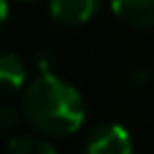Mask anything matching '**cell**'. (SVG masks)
<instances>
[{
  "label": "cell",
  "mask_w": 154,
  "mask_h": 154,
  "mask_svg": "<svg viewBox=\"0 0 154 154\" xmlns=\"http://www.w3.org/2000/svg\"><path fill=\"white\" fill-rule=\"evenodd\" d=\"M111 7L130 26H154V0H111Z\"/></svg>",
  "instance_id": "cell-4"
},
{
  "label": "cell",
  "mask_w": 154,
  "mask_h": 154,
  "mask_svg": "<svg viewBox=\"0 0 154 154\" xmlns=\"http://www.w3.org/2000/svg\"><path fill=\"white\" fill-rule=\"evenodd\" d=\"M82 154H132L130 132L118 123H106L89 135Z\"/></svg>",
  "instance_id": "cell-2"
},
{
  "label": "cell",
  "mask_w": 154,
  "mask_h": 154,
  "mask_svg": "<svg viewBox=\"0 0 154 154\" xmlns=\"http://www.w3.org/2000/svg\"><path fill=\"white\" fill-rule=\"evenodd\" d=\"M19 118H22V113L14 103H2V108H0V128L2 130H12L14 125H19Z\"/></svg>",
  "instance_id": "cell-7"
},
{
  "label": "cell",
  "mask_w": 154,
  "mask_h": 154,
  "mask_svg": "<svg viewBox=\"0 0 154 154\" xmlns=\"http://www.w3.org/2000/svg\"><path fill=\"white\" fill-rule=\"evenodd\" d=\"M7 154H58L55 147L38 135H14L7 144Z\"/></svg>",
  "instance_id": "cell-6"
},
{
  "label": "cell",
  "mask_w": 154,
  "mask_h": 154,
  "mask_svg": "<svg viewBox=\"0 0 154 154\" xmlns=\"http://www.w3.org/2000/svg\"><path fill=\"white\" fill-rule=\"evenodd\" d=\"M26 82V70L19 55L14 53H5L0 58V84L5 91H17L22 89Z\"/></svg>",
  "instance_id": "cell-5"
},
{
  "label": "cell",
  "mask_w": 154,
  "mask_h": 154,
  "mask_svg": "<svg viewBox=\"0 0 154 154\" xmlns=\"http://www.w3.org/2000/svg\"><path fill=\"white\" fill-rule=\"evenodd\" d=\"M24 118L43 135L67 137L84 125L87 106L82 94L51 70L46 58L38 60V77L24 87L22 94Z\"/></svg>",
  "instance_id": "cell-1"
},
{
  "label": "cell",
  "mask_w": 154,
  "mask_h": 154,
  "mask_svg": "<svg viewBox=\"0 0 154 154\" xmlns=\"http://www.w3.org/2000/svg\"><path fill=\"white\" fill-rule=\"evenodd\" d=\"M101 7V0H48V12L58 24L79 26L87 24Z\"/></svg>",
  "instance_id": "cell-3"
}]
</instances>
